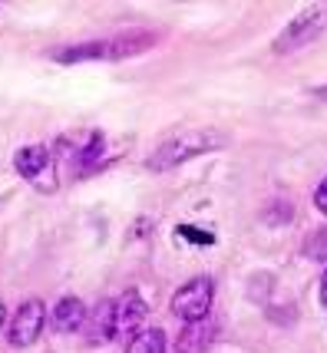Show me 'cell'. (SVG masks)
Returning <instances> with one entry per match:
<instances>
[{"instance_id": "obj_3", "label": "cell", "mask_w": 327, "mask_h": 353, "mask_svg": "<svg viewBox=\"0 0 327 353\" xmlns=\"http://www.w3.org/2000/svg\"><path fill=\"white\" fill-rule=\"evenodd\" d=\"M324 30H327V3H311V7H304V10L278 33L275 53L288 57V53H295L301 46H308L311 40H317Z\"/></svg>"}, {"instance_id": "obj_7", "label": "cell", "mask_w": 327, "mask_h": 353, "mask_svg": "<svg viewBox=\"0 0 327 353\" xmlns=\"http://www.w3.org/2000/svg\"><path fill=\"white\" fill-rule=\"evenodd\" d=\"M146 317H149V307L136 291H126L116 301V334H136Z\"/></svg>"}, {"instance_id": "obj_2", "label": "cell", "mask_w": 327, "mask_h": 353, "mask_svg": "<svg viewBox=\"0 0 327 353\" xmlns=\"http://www.w3.org/2000/svg\"><path fill=\"white\" fill-rule=\"evenodd\" d=\"M152 43V37L136 33V37H109V40H93V43H73L50 50V60L57 63H86V60H126L136 57Z\"/></svg>"}, {"instance_id": "obj_8", "label": "cell", "mask_w": 327, "mask_h": 353, "mask_svg": "<svg viewBox=\"0 0 327 353\" xmlns=\"http://www.w3.org/2000/svg\"><path fill=\"white\" fill-rule=\"evenodd\" d=\"M212 337H215V323L208 321H195V323H186L179 330V340H175V350L179 353H208L212 347Z\"/></svg>"}, {"instance_id": "obj_4", "label": "cell", "mask_w": 327, "mask_h": 353, "mask_svg": "<svg viewBox=\"0 0 327 353\" xmlns=\"http://www.w3.org/2000/svg\"><path fill=\"white\" fill-rule=\"evenodd\" d=\"M212 304H215V288L208 277H192L188 284H182L179 291L172 294V314L179 321L186 323H195V321H205L212 314Z\"/></svg>"}, {"instance_id": "obj_16", "label": "cell", "mask_w": 327, "mask_h": 353, "mask_svg": "<svg viewBox=\"0 0 327 353\" xmlns=\"http://www.w3.org/2000/svg\"><path fill=\"white\" fill-rule=\"evenodd\" d=\"M3 317H7V310H3V304H0V327H3Z\"/></svg>"}, {"instance_id": "obj_14", "label": "cell", "mask_w": 327, "mask_h": 353, "mask_svg": "<svg viewBox=\"0 0 327 353\" xmlns=\"http://www.w3.org/2000/svg\"><path fill=\"white\" fill-rule=\"evenodd\" d=\"M314 205H317V208L327 215V179L317 185V192H314Z\"/></svg>"}, {"instance_id": "obj_11", "label": "cell", "mask_w": 327, "mask_h": 353, "mask_svg": "<svg viewBox=\"0 0 327 353\" xmlns=\"http://www.w3.org/2000/svg\"><path fill=\"white\" fill-rule=\"evenodd\" d=\"M126 353H166V334H162L159 327L142 330V334H136V337L129 340Z\"/></svg>"}, {"instance_id": "obj_9", "label": "cell", "mask_w": 327, "mask_h": 353, "mask_svg": "<svg viewBox=\"0 0 327 353\" xmlns=\"http://www.w3.org/2000/svg\"><path fill=\"white\" fill-rule=\"evenodd\" d=\"M90 323V343H109L116 337V301H99L93 314H86Z\"/></svg>"}, {"instance_id": "obj_10", "label": "cell", "mask_w": 327, "mask_h": 353, "mask_svg": "<svg viewBox=\"0 0 327 353\" xmlns=\"http://www.w3.org/2000/svg\"><path fill=\"white\" fill-rule=\"evenodd\" d=\"M50 323H53V330H60V334H73V330H79V327L86 323V304H83L79 297H63L60 304L53 307Z\"/></svg>"}, {"instance_id": "obj_1", "label": "cell", "mask_w": 327, "mask_h": 353, "mask_svg": "<svg viewBox=\"0 0 327 353\" xmlns=\"http://www.w3.org/2000/svg\"><path fill=\"white\" fill-rule=\"evenodd\" d=\"M225 142H228V139L221 136V132H215V129H186V132H175V136L166 139L156 152L149 155V169L169 172V169H175V165L188 162V159L215 152Z\"/></svg>"}, {"instance_id": "obj_15", "label": "cell", "mask_w": 327, "mask_h": 353, "mask_svg": "<svg viewBox=\"0 0 327 353\" xmlns=\"http://www.w3.org/2000/svg\"><path fill=\"white\" fill-rule=\"evenodd\" d=\"M321 301H324V307H327V271H324V277H321Z\"/></svg>"}, {"instance_id": "obj_6", "label": "cell", "mask_w": 327, "mask_h": 353, "mask_svg": "<svg viewBox=\"0 0 327 353\" xmlns=\"http://www.w3.org/2000/svg\"><path fill=\"white\" fill-rule=\"evenodd\" d=\"M43 323H47L43 304H40L37 297H33V301H23L20 310H17L14 323H10V343H14V347H30V343H37Z\"/></svg>"}, {"instance_id": "obj_5", "label": "cell", "mask_w": 327, "mask_h": 353, "mask_svg": "<svg viewBox=\"0 0 327 353\" xmlns=\"http://www.w3.org/2000/svg\"><path fill=\"white\" fill-rule=\"evenodd\" d=\"M14 169L20 172V179H27L33 188L40 192H53L57 188V162L47 145H27L14 155Z\"/></svg>"}, {"instance_id": "obj_12", "label": "cell", "mask_w": 327, "mask_h": 353, "mask_svg": "<svg viewBox=\"0 0 327 353\" xmlns=\"http://www.w3.org/2000/svg\"><path fill=\"white\" fill-rule=\"evenodd\" d=\"M304 254H308V258H317V261H327V228L314 231L311 238H308V245H304Z\"/></svg>"}, {"instance_id": "obj_13", "label": "cell", "mask_w": 327, "mask_h": 353, "mask_svg": "<svg viewBox=\"0 0 327 353\" xmlns=\"http://www.w3.org/2000/svg\"><path fill=\"white\" fill-rule=\"evenodd\" d=\"M179 234H192L188 241H195V245H212V241H215L212 234H205V231H195V228H179Z\"/></svg>"}]
</instances>
